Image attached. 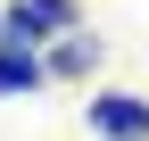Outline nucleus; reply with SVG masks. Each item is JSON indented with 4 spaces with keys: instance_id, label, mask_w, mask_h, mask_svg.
Instances as JSON below:
<instances>
[{
    "instance_id": "obj_3",
    "label": "nucleus",
    "mask_w": 149,
    "mask_h": 141,
    "mask_svg": "<svg viewBox=\"0 0 149 141\" xmlns=\"http://www.w3.org/2000/svg\"><path fill=\"white\" fill-rule=\"evenodd\" d=\"M42 66H50V75H91V66H100V33H66Z\"/></svg>"
},
{
    "instance_id": "obj_1",
    "label": "nucleus",
    "mask_w": 149,
    "mask_h": 141,
    "mask_svg": "<svg viewBox=\"0 0 149 141\" xmlns=\"http://www.w3.org/2000/svg\"><path fill=\"white\" fill-rule=\"evenodd\" d=\"M91 133L100 141H149V100L141 91H100L91 100Z\"/></svg>"
},
{
    "instance_id": "obj_2",
    "label": "nucleus",
    "mask_w": 149,
    "mask_h": 141,
    "mask_svg": "<svg viewBox=\"0 0 149 141\" xmlns=\"http://www.w3.org/2000/svg\"><path fill=\"white\" fill-rule=\"evenodd\" d=\"M50 83V66L33 58V50H0V100H25V91H42Z\"/></svg>"
}]
</instances>
